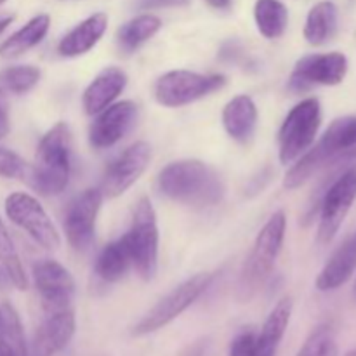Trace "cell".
Wrapping results in <instances>:
<instances>
[{
    "instance_id": "3",
    "label": "cell",
    "mask_w": 356,
    "mask_h": 356,
    "mask_svg": "<svg viewBox=\"0 0 356 356\" xmlns=\"http://www.w3.org/2000/svg\"><path fill=\"white\" fill-rule=\"evenodd\" d=\"M356 148V117H343L329 125L322 138L302 153L284 177L285 190H298L344 153Z\"/></svg>"
},
{
    "instance_id": "5",
    "label": "cell",
    "mask_w": 356,
    "mask_h": 356,
    "mask_svg": "<svg viewBox=\"0 0 356 356\" xmlns=\"http://www.w3.org/2000/svg\"><path fill=\"white\" fill-rule=\"evenodd\" d=\"M132 257V268L145 282L155 278L159 271V221L152 200L139 198L132 212L129 232L124 235Z\"/></svg>"
},
{
    "instance_id": "29",
    "label": "cell",
    "mask_w": 356,
    "mask_h": 356,
    "mask_svg": "<svg viewBox=\"0 0 356 356\" xmlns=\"http://www.w3.org/2000/svg\"><path fill=\"white\" fill-rule=\"evenodd\" d=\"M334 346V332L329 323H322L316 327L305 344L299 350L298 356H330Z\"/></svg>"
},
{
    "instance_id": "4",
    "label": "cell",
    "mask_w": 356,
    "mask_h": 356,
    "mask_svg": "<svg viewBox=\"0 0 356 356\" xmlns=\"http://www.w3.org/2000/svg\"><path fill=\"white\" fill-rule=\"evenodd\" d=\"M285 233H287V216L284 211H277L257 233L252 250L243 264L238 285L240 298L243 301H249L270 277L284 247Z\"/></svg>"
},
{
    "instance_id": "11",
    "label": "cell",
    "mask_w": 356,
    "mask_h": 356,
    "mask_svg": "<svg viewBox=\"0 0 356 356\" xmlns=\"http://www.w3.org/2000/svg\"><path fill=\"white\" fill-rule=\"evenodd\" d=\"M348 66V58L343 52L302 56L298 59L289 76V89L301 94L308 92L316 86H339L346 79Z\"/></svg>"
},
{
    "instance_id": "35",
    "label": "cell",
    "mask_w": 356,
    "mask_h": 356,
    "mask_svg": "<svg viewBox=\"0 0 356 356\" xmlns=\"http://www.w3.org/2000/svg\"><path fill=\"white\" fill-rule=\"evenodd\" d=\"M0 356H26V353H23V351L16 350V348L10 346V344L0 341Z\"/></svg>"
},
{
    "instance_id": "16",
    "label": "cell",
    "mask_w": 356,
    "mask_h": 356,
    "mask_svg": "<svg viewBox=\"0 0 356 356\" xmlns=\"http://www.w3.org/2000/svg\"><path fill=\"white\" fill-rule=\"evenodd\" d=\"M76 322L72 308L45 313L28 346V356H54L68 346L75 334Z\"/></svg>"
},
{
    "instance_id": "33",
    "label": "cell",
    "mask_w": 356,
    "mask_h": 356,
    "mask_svg": "<svg viewBox=\"0 0 356 356\" xmlns=\"http://www.w3.org/2000/svg\"><path fill=\"white\" fill-rule=\"evenodd\" d=\"M9 129H10L9 111H7V104L6 101H3V94H0V139L6 138Z\"/></svg>"
},
{
    "instance_id": "13",
    "label": "cell",
    "mask_w": 356,
    "mask_h": 356,
    "mask_svg": "<svg viewBox=\"0 0 356 356\" xmlns=\"http://www.w3.org/2000/svg\"><path fill=\"white\" fill-rule=\"evenodd\" d=\"M99 188H89L70 202L65 214V233L70 245L79 252L89 249L96 236V221L103 205Z\"/></svg>"
},
{
    "instance_id": "2",
    "label": "cell",
    "mask_w": 356,
    "mask_h": 356,
    "mask_svg": "<svg viewBox=\"0 0 356 356\" xmlns=\"http://www.w3.org/2000/svg\"><path fill=\"white\" fill-rule=\"evenodd\" d=\"M72 172V134L65 122H58L40 139L37 162L28 167L24 181L42 197H56L66 190Z\"/></svg>"
},
{
    "instance_id": "9",
    "label": "cell",
    "mask_w": 356,
    "mask_h": 356,
    "mask_svg": "<svg viewBox=\"0 0 356 356\" xmlns=\"http://www.w3.org/2000/svg\"><path fill=\"white\" fill-rule=\"evenodd\" d=\"M355 200L356 167H350L325 188L320 198L318 233H316V242L320 245H329L336 238Z\"/></svg>"
},
{
    "instance_id": "25",
    "label": "cell",
    "mask_w": 356,
    "mask_h": 356,
    "mask_svg": "<svg viewBox=\"0 0 356 356\" xmlns=\"http://www.w3.org/2000/svg\"><path fill=\"white\" fill-rule=\"evenodd\" d=\"M162 28V19L155 14H139V16L132 17L125 24L118 28L117 40L118 45L124 52L131 54L136 49L141 47L143 44L155 37Z\"/></svg>"
},
{
    "instance_id": "10",
    "label": "cell",
    "mask_w": 356,
    "mask_h": 356,
    "mask_svg": "<svg viewBox=\"0 0 356 356\" xmlns=\"http://www.w3.org/2000/svg\"><path fill=\"white\" fill-rule=\"evenodd\" d=\"M6 214L13 225L23 229L33 242L45 250H56L61 247V236L54 222L49 218L40 202L30 193L16 191L6 198Z\"/></svg>"
},
{
    "instance_id": "1",
    "label": "cell",
    "mask_w": 356,
    "mask_h": 356,
    "mask_svg": "<svg viewBox=\"0 0 356 356\" xmlns=\"http://www.w3.org/2000/svg\"><path fill=\"white\" fill-rule=\"evenodd\" d=\"M159 190L170 200L191 207H214L225 198L221 176L202 160L170 162L159 174Z\"/></svg>"
},
{
    "instance_id": "20",
    "label": "cell",
    "mask_w": 356,
    "mask_h": 356,
    "mask_svg": "<svg viewBox=\"0 0 356 356\" xmlns=\"http://www.w3.org/2000/svg\"><path fill=\"white\" fill-rule=\"evenodd\" d=\"M257 106L247 94H240L229 99L222 110V125L233 141L247 143L257 127Z\"/></svg>"
},
{
    "instance_id": "34",
    "label": "cell",
    "mask_w": 356,
    "mask_h": 356,
    "mask_svg": "<svg viewBox=\"0 0 356 356\" xmlns=\"http://www.w3.org/2000/svg\"><path fill=\"white\" fill-rule=\"evenodd\" d=\"M209 355V341L200 339L195 344H191L183 356H207Z\"/></svg>"
},
{
    "instance_id": "6",
    "label": "cell",
    "mask_w": 356,
    "mask_h": 356,
    "mask_svg": "<svg viewBox=\"0 0 356 356\" xmlns=\"http://www.w3.org/2000/svg\"><path fill=\"white\" fill-rule=\"evenodd\" d=\"M322 125V106L316 97H306L285 117L278 131V159L282 163H294L316 141Z\"/></svg>"
},
{
    "instance_id": "15",
    "label": "cell",
    "mask_w": 356,
    "mask_h": 356,
    "mask_svg": "<svg viewBox=\"0 0 356 356\" xmlns=\"http://www.w3.org/2000/svg\"><path fill=\"white\" fill-rule=\"evenodd\" d=\"M139 108L134 101L125 99L110 104L96 115L89 127V143L96 149H106L120 143L138 122Z\"/></svg>"
},
{
    "instance_id": "19",
    "label": "cell",
    "mask_w": 356,
    "mask_h": 356,
    "mask_svg": "<svg viewBox=\"0 0 356 356\" xmlns=\"http://www.w3.org/2000/svg\"><path fill=\"white\" fill-rule=\"evenodd\" d=\"M108 14L94 13L76 26H73L65 37L59 40L58 52L63 58H79L87 54L97 45L108 30Z\"/></svg>"
},
{
    "instance_id": "23",
    "label": "cell",
    "mask_w": 356,
    "mask_h": 356,
    "mask_svg": "<svg viewBox=\"0 0 356 356\" xmlns=\"http://www.w3.org/2000/svg\"><path fill=\"white\" fill-rule=\"evenodd\" d=\"M292 308H294V305H292V299L289 296L282 298L273 306L266 322H264L263 329L257 334V351L277 356L278 346H280L282 339L285 336V330L289 327V322H291Z\"/></svg>"
},
{
    "instance_id": "31",
    "label": "cell",
    "mask_w": 356,
    "mask_h": 356,
    "mask_svg": "<svg viewBox=\"0 0 356 356\" xmlns=\"http://www.w3.org/2000/svg\"><path fill=\"white\" fill-rule=\"evenodd\" d=\"M229 356H257V334L252 330H243L229 346Z\"/></svg>"
},
{
    "instance_id": "30",
    "label": "cell",
    "mask_w": 356,
    "mask_h": 356,
    "mask_svg": "<svg viewBox=\"0 0 356 356\" xmlns=\"http://www.w3.org/2000/svg\"><path fill=\"white\" fill-rule=\"evenodd\" d=\"M28 163L16 152L0 146V177L3 179H24Z\"/></svg>"
},
{
    "instance_id": "36",
    "label": "cell",
    "mask_w": 356,
    "mask_h": 356,
    "mask_svg": "<svg viewBox=\"0 0 356 356\" xmlns=\"http://www.w3.org/2000/svg\"><path fill=\"white\" fill-rule=\"evenodd\" d=\"M212 9H218V10H226L232 7L233 0H205Z\"/></svg>"
},
{
    "instance_id": "42",
    "label": "cell",
    "mask_w": 356,
    "mask_h": 356,
    "mask_svg": "<svg viewBox=\"0 0 356 356\" xmlns=\"http://www.w3.org/2000/svg\"><path fill=\"white\" fill-rule=\"evenodd\" d=\"M257 356H273V355H264V353H259V351H257Z\"/></svg>"
},
{
    "instance_id": "43",
    "label": "cell",
    "mask_w": 356,
    "mask_h": 356,
    "mask_svg": "<svg viewBox=\"0 0 356 356\" xmlns=\"http://www.w3.org/2000/svg\"><path fill=\"white\" fill-rule=\"evenodd\" d=\"M6 2H7V0H0V7H2Z\"/></svg>"
},
{
    "instance_id": "40",
    "label": "cell",
    "mask_w": 356,
    "mask_h": 356,
    "mask_svg": "<svg viewBox=\"0 0 356 356\" xmlns=\"http://www.w3.org/2000/svg\"><path fill=\"white\" fill-rule=\"evenodd\" d=\"M353 299L356 301V278H355V284H353Z\"/></svg>"
},
{
    "instance_id": "24",
    "label": "cell",
    "mask_w": 356,
    "mask_h": 356,
    "mask_svg": "<svg viewBox=\"0 0 356 356\" xmlns=\"http://www.w3.org/2000/svg\"><path fill=\"white\" fill-rule=\"evenodd\" d=\"M131 268V250H129L127 242L122 235L120 238L113 240V242H110L101 249L94 270H96V275L101 280L106 282V284H115V282L122 280Z\"/></svg>"
},
{
    "instance_id": "17",
    "label": "cell",
    "mask_w": 356,
    "mask_h": 356,
    "mask_svg": "<svg viewBox=\"0 0 356 356\" xmlns=\"http://www.w3.org/2000/svg\"><path fill=\"white\" fill-rule=\"evenodd\" d=\"M127 73L118 66H106L101 70L92 82L86 87L82 96V106L87 115H97L115 103L127 87Z\"/></svg>"
},
{
    "instance_id": "41",
    "label": "cell",
    "mask_w": 356,
    "mask_h": 356,
    "mask_svg": "<svg viewBox=\"0 0 356 356\" xmlns=\"http://www.w3.org/2000/svg\"><path fill=\"white\" fill-rule=\"evenodd\" d=\"M0 322H2V305H0Z\"/></svg>"
},
{
    "instance_id": "39",
    "label": "cell",
    "mask_w": 356,
    "mask_h": 356,
    "mask_svg": "<svg viewBox=\"0 0 356 356\" xmlns=\"http://www.w3.org/2000/svg\"><path fill=\"white\" fill-rule=\"evenodd\" d=\"M346 356H356V348H355V350L348 351V353H346Z\"/></svg>"
},
{
    "instance_id": "12",
    "label": "cell",
    "mask_w": 356,
    "mask_h": 356,
    "mask_svg": "<svg viewBox=\"0 0 356 356\" xmlns=\"http://www.w3.org/2000/svg\"><path fill=\"white\" fill-rule=\"evenodd\" d=\"M149 160H152V146L146 141H138L125 148L104 170L103 183L99 188L103 197L117 198L124 195L145 174Z\"/></svg>"
},
{
    "instance_id": "8",
    "label": "cell",
    "mask_w": 356,
    "mask_h": 356,
    "mask_svg": "<svg viewBox=\"0 0 356 356\" xmlns=\"http://www.w3.org/2000/svg\"><path fill=\"white\" fill-rule=\"evenodd\" d=\"M222 75H204L190 70H172L156 80L155 99L165 108H181L211 96L225 87Z\"/></svg>"
},
{
    "instance_id": "26",
    "label": "cell",
    "mask_w": 356,
    "mask_h": 356,
    "mask_svg": "<svg viewBox=\"0 0 356 356\" xmlns=\"http://www.w3.org/2000/svg\"><path fill=\"white\" fill-rule=\"evenodd\" d=\"M254 21L257 31L268 40L280 38L289 26V9L282 0H256Z\"/></svg>"
},
{
    "instance_id": "38",
    "label": "cell",
    "mask_w": 356,
    "mask_h": 356,
    "mask_svg": "<svg viewBox=\"0 0 356 356\" xmlns=\"http://www.w3.org/2000/svg\"><path fill=\"white\" fill-rule=\"evenodd\" d=\"M13 21H14V16H3V17H0V35H2L3 31H6L7 28L10 26V24H13Z\"/></svg>"
},
{
    "instance_id": "22",
    "label": "cell",
    "mask_w": 356,
    "mask_h": 356,
    "mask_svg": "<svg viewBox=\"0 0 356 356\" xmlns=\"http://www.w3.org/2000/svg\"><path fill=\"white\" fill-rule=\"evenodd\" d=\"M49 28H51V16L49 14L42 13L33 16L26 24H23L19 30L14 31L9 38H6L0 44V58L14 59L28 52L44 40Z\"/></svg>"
},
{
    "instance_id": "32",
    "label": "cell",
    "mask_w": 356,
    "mask_h": 356,
    "mask_svg": "<svg viewBox=\"0 0 356 356\" xmlns=\"http://www.w3.org/2000/svg\"><path fill=\"white\" fill-rule=\"evenodd\" d=\"M190 0H139L138 7L143 10L153 9H170V7H184Z\"/></svg>"
},
{
    "instance_id": "21",
    "label": "cell",
    "mask_w": 356,
    "mask_h": 356,
    "mask_svg": "<svg viewBox=\"0 0 356 356\" xmlns=\"http://www.w3.org/2000/svg\"><path fill=\"white\" fill-rule=\"evenodd\" d=\"M337 23H339V13L336 3L332 0H320L308 10L306 16L305 30H302L306 42L313 47L325 45L336 35Z\"/></svg>"
},
{
    "instance_id": "14",
    "label": "cell",
    "mask_w": 356,
    "mask_h": 356,
    "mask_svg": "<svg viewBox=\"0 0 356 356\" xmlns=\"http://www.w3.org/2000/svg\"><path fill=\"white\" fill-rule=\"evenodd\" d=\"M33 282L45 313L72 308L75 280L72 273L54 259H40L33 264Z\"/></svg>"
},
{
    "instance_id": "27",
    "label": "cell",
    "mask_w": 356,
    "mask_h": 356,
    "mask_svg": "<svg viewBox=\"0 0 356 356\" xmlns=\"http://www.w3.org/2000/svg\"><path fill=\"white\" fill-rule=\"evenodd\" d=\"M40 80V70L31 65H17L0 72V94H26Z\"/></svg>"
},
{
    "instance_id": "18",
    "label": "cell",
    "mask_w": 356,
    "mask_h": 356,
    "mask_svg": "<svg viewBox=\"0 0 356 356\" xmlns=\"http://www.w3.org/2000/svg\"><path fill=\"white\" fill-rule=\"evenodd\" d=\"M356 271V229L343 240L316 277L320 292H332L350 282Z\"/></svg>"
},
{
    "instance_id": "37",
    "label": "cell",
    "mask_w": 356,
    "mask_h": 356,
    "mask_svg": "<svg viewBox=\"0 0 356 356\" xmlns=\"http://www.w3.org/2000/svg\"><path fill=\"white\" fill-rule=\"evenodd\" d=\"M9 285H13V284H10L9 275H7L6 268L0 264V289H6V287H9Z\"/></svg>"
},
{
    "instance_id": "28",
    "label": "cell",
    "mask_w": 356,
    "mask_h": 356,
    "mask_svg": "<svg viewBox=\"0 0 356 356\" xmlns=\"http://www.w3.org/2000/svg\"><path fill=\"white\" fill-rule=\"evenodd\" d=\"M0 264L6 268L7 275L10 278V284L17 289V291H26L28 289V278L24 273L23 263L17 254L16 245H14L10 233L7 232L6 225H3L2 218H0Z\"/></svg>"
},
{
    "instance_id": "7",
    "label": "cell",
    "mask_w": 356,
    "mask_h": 356,
    "mask_svg": "<svg viewBox=\"0 0 356 356\" xmlns=\"http://www.w3.org/2000/svg\"><path fill=\"white\" fill-rule=\"evenodd\" d=\"M212 273H197L177 285L176 289L169 292L165 298L160 299L134 327H132V336L143 337L148 334L156 332L169 325L170 322L183 315L202 294L212 284Z\"/></svg>"
}]
</instances>
